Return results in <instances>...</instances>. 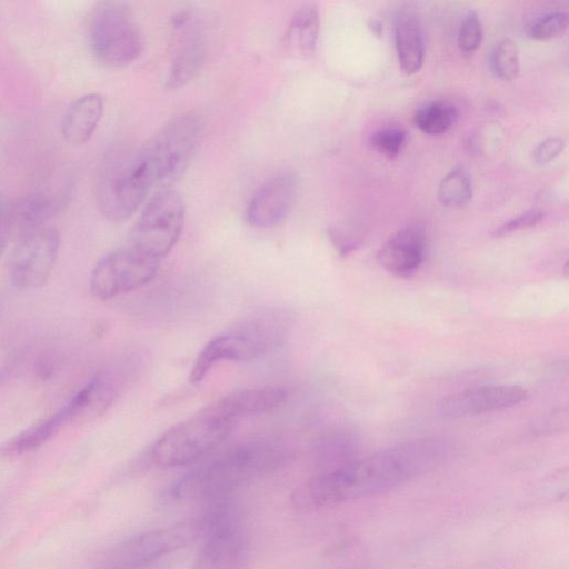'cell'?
Returning a JSON list of instances; mask_svg holds the SVG:
<instances>
[{"label":"cell","mask_w":569,"mask_h":569,"mask_svg":"<svg viewBox=\"0 0 569 569\" xmlns=\"http://www.w3.org/2000/svg\"><path fill=\"white\" fill-rule=\"evenodd\" d=\"M448 452L437 438L403 441L360 459L318 470L291 493L299 511H313L395 489L440 463Z\"/></svg>","instance_id":"obj_1"},{"label":"cell","mask_w":569,"mask_h":569,"mask_svg":"<svg viewBox=\"0 0 569 569\" xmlns=\"http://www.w3.org/2000/svg\"><path fill=\"white\" fill-rule=\"evenodd\" d=\"M287 459V451L273 442L239 443L174 480L164 489L161 499L173 503L231 498L238 489L277 471Z\"/></svg>","instance_id":"obj_2"},{"label":"cell","mask_w":569,"mask_h":569,"mask_svg":"<svg viewBox=\"0 0 569 569\" xmlns=\"http://www.w3.org/2000/svg\"><path fill=\"white\" fill-rule=\"evenodd\" d=\"M292 322L290 312L281 308L248 313L202 348L191 368L190 382H201L220 361H252L277 350L287 341Z\"/></svg>","instance_id":"obj_3"},{"label":"cell","mask_w":569,"mask_h":569,"mask_svg":"<svg viewBox=\"0 0 569 569\" xmlns=\"http://www.w3.org/2000/svg\"><path fill=\"white\" fill-rule=\"evenodd\" d=\"M236 421L214 401L172 426L151 447L149 457L159 468L191 465L213 451Z\"/></svg>","instance_id":"obj_4"},{"label":"cell","mask_w":569,"mask_h":569,"mask_svg":"<svg viewBox=\"0 0 569 569\" xmlns=\"http://www.w3.org/2000/svg\"><path fill=\"white\" fill-rule=\"evenodd\" d=\"M203 128L200 114L183 113L168 121L137 150L142 173L151 188L166 186L183 172L200 143Z\"/></svg>","instance_id":"obj_5"},{"label":"cell","mask_w":569,"mask_h":569,"mask_svg":"<svg viewBox=\"0 0 569 569\" xmlns=\"http://www.w3.org/2000/svg\"><path fill=\"white\" fill-rule=\"evenodd\" d=\"M88 44L93 58L110 69L124 68L139 57L142 36L124 2L102 1L96 4L88 26Z\"/></svg>","instance_id":"obj_6"},{"label":"cell","mask_w":569,"mask_h":569,"mask_svg":"<svg viewBox=\"0 0 569 569\" xmlns=\"http://www.w3.org/2000/svg\"><path fill=\"white\" fill-rule=\"evenodd\" d=\"M136 151L109 156L99 172L97 199L102 214L114 222L130 218L151 191Z\"/></svg>","instance_id":"obj_7"},{"label":"cell","mask_w":569,"mask_h":569,"mask_svg":"<svg viewBox=\"0 0 569 569\" xmlns=\"http://www.w3.org/2000/svg\"><path fill=\"white\" fill-rule=\"evenodd\" d=\"M184 212L180 194L168 187L160 188L141 211L131 230L128 246L161 261L181 236Z\"/></svg>","instance_id":"obj_8"},{"label":"cell","mask_w":569,"mask_h":569,"mask_svg":"<svg viewBox=\"0 0 569 569\" xmlns=\"http://www.w3.org/2000/svg\"><path fill=\"white\" fill-rule=\"evenodd\" d=\"M207 531L203 513L121 542L108 559V569H140L192 543Z\"/></svg>","instance_id":"obj_9"},{"label":"cell","mask_w":569,"mask_h":569,"mask_svg":"<svg viewBox=\"0 0 569 569\" xmlns=\"http://www.w3.org/2000/svg\"><path fill=\"white\" fill-rule=\"evenodd\" d=\"M249 540L230 501L213 507L210 529L203 536L192 569H249Z\"/></svg>","instance_id":"obj_10"},{"label":"cell","mask_w":569,"mask_h":569,"mask_svg":"<svg viewBox=\"0 0 569 569\" xmlns=\"http://www.w3.org/2000/svg\"><path fill=\"white\" fill-rule=\"evenodd\" d=\"M160 261L127 246L101 258L91 271L89 290L100 300L137 290L158 273Z\"/></svg>","instance_id":"obj_11"},{"label":"cell","mask_w":569,"mask_h":569,"mask_svg":"<svg viewBox=\"0 0 569 569\" xmlns=\"http://www.w3.org/2000/svg\"><path fill=\"white\" fill-rule=\"evenodd\" d=\"M9 259V276L12 284L19 289L42 287L54 267L59 247V231L46 226L13 239Z\"/></svg>","instance_id":"obj_12"},{"label":"cell","mask_w":569,"mask_h":569,"mask_svg":"<svg viewBox=\"0 0 569 569\" xmlns=\"http://www.w3.org/2000/svg\"><path fill=\"white\" fill-rule=\"evenodd\" d=\"M528 392L517 385H488L447 396L438 403V412L447 418H461L492 412L518 405Z\"/></svg>","instance_id":"obj_13"},{"label":"cell","mask_w":569,"mask_h":569,"mask_svg":"<svg viewBox=\"0 0 569 569\" xmlns=\"http://www.w3.org/2000/svg\"><path fill=\"white\" fill-rule=\"evenodd\" d=\"M298 192V179L291 171L279 172L266 181L250 199L246 218L249 224L270 228L291 210Z\"/></svg>","instance_id":"obj_14"},{"label":"cell","mask_w":569,"mask_h":569,"mask_svg":"<svg viewBox=\"0 0 569 569\" xmlns=\"http://www.w3.org/2000/svg\"><path fill=\"white\" fill-rule=\"evenodd\" d=\"M427 254V236L420 224H410L396 231L378 250L377 261L388 272L411 277Z\"/></svg>","instance_id":"obj_15"},{"label":"cell","mask_w":569,"mask_h":569,"mask_svg":"<svg viewBox=\"0 0 569 569\" xmlns=\"http://www.w3.org/2000/svg\"><path fill=\"white\" fill-rule=\"evenodd\" d=\"M192 14L182 11L172 18L173 29H181L187 37H183L177 52L173 56L166 88L177 90L189 83L202 69L207 58V41L204 37L191 27Z\"/></svg>","instance_id":"obj_16"},{"label":"cell","mask_w":569,"mask_h":569,"mask_svg":"<svg viewBox=\"0 0 569 569\" xmlns=\"http://www.w3.org/2000/svg\"><path fill=\"white\" fill-rule=\"evenodd\" d=\"M119 382L113 375L99 373L81 388L70 400L71 423H87L102 416L113 403Z\"/></svg>","instance_id":"obj_17"},{"label":"cell","mask_w":569,"mask_h":569,"mask_svg":"<svg viewBox=\"0 0 569 569\" xmlns=\"http://www.w3.org/2000/svg\"><path fill=\"white\" fill-rule=\"evenodd\" d=\"M103 116V100L98 93L78 97L67 108L61 133L66 142L80 146L90 140Z\"/></svg>","instance_id":"obj_18"},{"label":"cell","mask_w":569,"mask_h":569,"mask_svg":"<svg viewBox=\"0 0 569 569\" xmlns=\"http://www.w3.org/2000/svg\"><path fill=\"white\" fill-rule=\"evenodd\" d=\"M287 399V391L279 387L247 388L230 392L218 405L237 422L238 420L276 410Z\"/></svg>","instance_id":"obj_19"},{"label":"cell","mask_w":569,"mask_h":569,"mask_svg":"<svg viewBox=\"0 0 569 569\" xmlns=\"http://www.w3.org/2000/svg\"><path fill=\"white\" fill-rule=\"evenodd\" d=\"M71 409L67 402L54 413L32 423L3 442L0 446V457L12 458L36 450L56 436L62 427L71 423Z\"/></svg>","instance_id":"obj_20"},{"label":"cell","mask_w":569,"mask_h":569,"mask_svg":"<svg viewBox=\"0 0 569 569\" xmlns=\"http://www.w3.org/2000/svg\"><path fill=\"white\" fill-rule=\"evenodd\" d=\"M57 206L52 197L40 192L9 200L13 239L26 232L48 226L47 222L58 210Z\"/></svg>","instance_id":"obj_21"},{"label":"cell","mask_w":569,"mask_h":569,"mask_svg":"<svg viewBox=\"0 0 569 569\" xmlns=\"http://www.w3.org/2000/svg\"><path fill=\"white\" fill-rule=\"evenodd\" d=\"M395 41L401 69L408 74L417 72L423 62L425 46L419 23L411 12L402 10L397 14Z\"/></svg>","instance_id":"obj_22"},{"label":"cell","mask_w":569,"mask_h":569,"mask_svg":"<svg viewBox=\"0 0 569 569\" xmlns=\"http://www.w3.org/2000/svg\"><path fill=\"white\" fill-rule=\"evenodd\" d=\"M320 30V14L312 3L299 7L288 26L287 41L291 50L303 54H312L317 47Z\"/></svg>","instance_id":"obj_23"},{"label":"cell","mask_w":569,"mask_h":569,"mask_svg":"<svg viewBox=\"0 0 569 569\" xmlns=\"http://www.w3.org/2000/svg\"><path fill=\"white\" fill-rule=\"evenodd\" d=\"M456 108L442 100H435L420 106L413 114L415 124L427 134L446 132L457 118Z\"/></svg>","instance_id":"obj_24"},{"label":"cell","mask_w":569,"mask_h":569,"mask_svg":"<svg viewBox=\"0 0 569 569\" xmlns=\"http://www.w3.org/2000/svg\"><path fill=\"white\" fill-rule=\"evenodd\" d=\"M472 198L471 180L462 168H453L441 180L438 199L442 206L451 209L466 207Z\"/></svg>","instance_id":"obj_25"},{"label":"cell","mask_w":569,"mask_h":569,"mask_svg":"<svg viewBox=\"0 0 569 569\" xmlns=\"http://www.w3.org/2000/svg\"><path fill=\"white\" fill-rule=\"evenodd\" d=\"M491 64L495 73L502 80L515 79L520 68L517 43L509 38L499 41L492 51Z\"/></svg>","instance_id":"obj_26"},{"label":"cell","mask_w":569,"mask_h":569,"mask_svg":"<svg viewBox=\"0 0 569 569\" xmlns=\"http://www.w3.org/2000/svg\"><path fill=\"white\" fill-rule=\"evenodd\" d=\"M568 22L567 12L553 10L533 19L528 27L527 33L535 40H549L562 34L568 27Z\"/></svg>","instance_id":"obj_27"},{"label":"cell","mask_w":569,"mask_h":569,"mask_svg":"<svg viewBox=\"0 0 569 569\" xmlns=\"http://www.w3.org/2000/svg\"><path fill=\"white\" fill-rule=\"evenodd\" d=\"M406 137V131L401 128L388 127L373 132L369 138V143L380 154L395 158L402 149Z\"/></svg>","instance_id":"obj_28"},{"label":"cell","mask_w":569,"mask_h":569,"mask_svg":"<svg viewBox=\"0 0 569 569\" xmlns=\"http://www.w3.org/2000/svg\"><path fill=\"white\" fill-rule=\"evenodd\" d=\"M482 40V27L479 16L468 10L462 17L458 29V47L465 53H472Z\"/></svg>","instance_id":"obj_29"},{"label":"cell","mask_w":569,"mask_h":569,"mask_svg":"<svg viewBox=\"0 0 569 569\" xmlns=\"http://www.w3.org/2000/svg\"><path fill=\"white\" fill-rule=\"evenodd\" d=\"M328 237L341 254H347L361 241L359 231L349 224H336L328 229Z\"/></svg>","instance_id":"obj_30"},{"label":"cell","mask_w":569,"mask_h":569,"mask_svg":"<svg viewBox=\"0 0 569 569\" xmlns=\"http://www.w3.org/2000/svg\"><path fill=\"white\" fill-rule=\"evenodd\" d=\"M543 218V212L539 209H530L515 217L492 231L493 237H503L517 230L527 229L538 224Z\"/></svg>","instance_id":"obj_31"},{"label":"cell","mask_w":569,"mask_h":569,"mask_svg":"<svg viewBox=\"0 0 569 569\" xmlns=\"http://www.w3.org/2000/svg\"><path fill=\"white\" fill-rule=\"evenodd\" d=\"M565 149V140L560 137H549L542 140L533 151V159L539 164H546L558 157Z\"/></svg>","instance_id":"obj_32"},{"label":"cell","mask_w":569,"mask_h":569,"mask_svg":"<svg viewBox=\"0 0 569 569\" xmlns=\"http://www.w3.org/2000/svg\"><path fill=\"white\" fill-rule=\"evenodd\" d=\"M12 239L13 230L9 213V200L0 198V257Z\"/></svg>","instance_id":"obj_33"}]
</instances>
